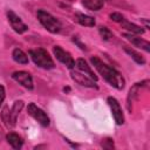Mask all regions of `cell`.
Wrapping results in <instances>:
<instances>
[{
	"label": "cell",
	"instance_id": "6da1fadb",
	"mask_svg": "<svg viewBox=\"0 0 150 150\" xmlns=\"http://www.w3.org/2000/svg\"><path fill=\"white\" fill-rule=\"evenodd\" d=\"M91 64L95 67V69L100 73V75H102V77L114 88L121 90L124 88L125 86V80L124 77L121 75V73H118L115 68L108 66L107 63H104L101 59H98L97 56H94L90 59Z\"/></svg>",
	"mask_w": 150,
	"mask_h": 150
},
{
	"label": "cell",
	"instance_id": "7a4b0ae2",
	"mask_svg": "<svg viewBox=\"0 0 150 150\" xmlns=\"http://www.w3.org/2000/svg\"><path fill=\"white\" fill-rule=\"evenodd\" d=\"M28 53H29V56L32 57L33 62L38 67H40L42 69H47V70L53 69L55 67V63H54L52 56L49 55V53L46 49L36 48V49H30Z\"/></svg>",
	"mask_w": 150,
	"mask_h": 150
},
{
	"label": "cell",
	"instance_id": "3957f363",
	"mask_svg": "<svg viewBox=\"0 0 150 150\" xmlns=\"http://www.w3.org/2000/svg\"><path fill=\"white\" fill-rule=\"evenodd\" d=\"M36 18L39 20V22L50 33L53 34H56L61 30V22L55 18L50 13H48L47 11L45 9H39L36 12Z\"/></svg>",
	"mask_w": 150,
	"mask_h": 150
},
{
	"label": "cell",
	"instance_id": "277c9868",
	"mask_svg": "<svg viewBox=\"0 0 150 150\" xmlns=\"http://www.w3.org/2000/svg\"><path fill=\"white\" fill-rule=\"evenodd\" d=\"M22 108H23V101H15L13 103V107H12L11 110L8 109V107H5L2 109L1 118H2V121H4V123L7 128L15 127L18 116H19L20 111L22 110Z\"/></svg>",
	"mask_w": 150,
	"mask_h": 150
},
{
	"label": "cell",
	"instance_id": "5b68a950",
	"mask_svg": "<svg viewBox=\"0 0 150 150\" xmlns=\"http://www.w3.org/2000/svg\"><path fill=\"white\" fill-rule=\"evenodd\" d=\"M27 112L35 120L38 121L42 127H48L49 125V117L48 115L41 109L39 108L35 103H29L27 107Z\"/></svg>",
	"mask_w": 150,
	"mask_h": 150
},
{
	"label": "cell",
	"instance_id": "8992f818",
	"mask_svg": "<svg viewBox=\"0 0 150 150\" xmlns=\"http://www.w3.org/2000/svg\"><path fill=\"white\" fill-rule=\"evenodd\" d=\"M70 76H71V79H73L76 83H79L80 86L88 87V88H97L95 80H93L91 77H89V76L86 75L84 73L77 70L75 67L71 68V70H70Z\"/></svg>",
	"mask_w": 150,
	"mask_h": 150
},
{
	"label": "cell",
	"instance_id": "52a82bcc",
	"mask_svg": "<svg viewBox=\"0 0 150 150\" xmlns=\"http://www.w3.org/2000/svg\"><path fill=\"white\" fill-rule=\"evenodd\" d=\"M6 15H7V20H8V22H9V25H11V27L13 28V30L15 32V33H18V34H23V33H26L27 30H28V26L20 19V16H18L13 11H7V13H6Z\"/></svg>",
	"mask_w": 150,
	"mask_h": 150
},
{
	"label": "cell",
	"instance_id": "ba28073f",
	"mask_svg": "<svg viewBox=\"0 0 150 150\" xmlns=\"http://www.w3.org/2000/svg\"><path fill=\"white\" fill-rule=\"evenodd\" d=\"M53 53H54L55 57H56L62 64H64V66L68 67L69 69L74 68V66H75V60H74L73 56H71L68 52H66L62 47H60V46H54V47H53Z\"/></svg>",
	"mask_w": 150,
	"mask_h": 150
},
{
	"label": "cell",
	"instance_id": "9c48e42d",
	"mask_svg": "<svg viewBox=\"0 0 150 150\" xmlns=\"http://www.w3.org/2000/svg\"><path fill=\"white\" fill-rule=\"evenodd\" d=\"M107 102H108V105L110 107V110H111V114H112V117H114L116 124L122 125L124 123V115H123V111H122V108H121L118 101L115 97L109 96L107 98Z\"/></svg>",
	"mask_w": 150,
	"mask_h": 150
},
{
	"label": "cell",
	"instance_id": "30bf717a",
	"mask_svg": "<svg viewBox=\"0 0 150 150\" xmlns=\"http://www.w3.org/2000/svg\"><path fill=\"white\" fill-rule=\"evenodd\" d=\"M12 77H13V80H15L19 84H21L22 87H25V88L28 89V90H32V89L34 88L33 77H32V75H30L28 71H25V70L14 71V73L12 74Z\"/></svg>",
	"mask_w": 150,
	"mask_h": 150
},
{
	"label": "cell",
	"instance_id": "8fae6325",
	"mask_svg": "<svg viewBox=\"0 0 150 150\" xmlns=\"http://www.w3.org/2000/svg\"><path fill=\"white\" fill-rule=\"evenodd\" d=\"M148 83H149V81H148V80H144L143 82L136 83V84H134V86L131 87V89L129 90L128 97H127V108H128L129 111H131L132 104H134V102L136 101V98L138 97V91H139V89L143 88V87H145V86H148Z\"/></svg>",
	"mask_w": 150,
	"mask_h": 150
},
{
	"label": "cell",
	"instance_id": "7c38bea8",
	"mask_svg": "<svg viewBox=\"0 0 150 150\" xmlns=\"http://www.w3.org/2000/svg\"><path fill=\"white\" fill-rule=\"evenodd\" d=\"M123 36H124L128 41H130L134 46L144 49L146 53L150 52V42H149V41H146V40L139 38V36H136L135 34H131V33H124Z\"/></svg>",
	"mask_w": 150,
	"mask_h": 150
},
{
	"label": "cell",
	"instance_id": "4fadbf2b",
	"mask_svg": "<svg viewBox=\"0 0 150 150\" xmlns=\"http://www.w3.org/2000/svg\"><path fill=\"white\" fill-rule=\"evenodd\" d=\"M74 67H75L77 70H80V71L84 73L86 75H88L89 77H91L93 80L97 81V76L95 75V73L93 71V69L90 68V66H88V63H87L83 59H77L76 62H75V66H74Z\"/></svg>",
	"mask_w": 150,
	"mask_h": 150
},
{
	"label": "cell",
	"instance_id": "5bb4252c",
	"mask_svg": "<svg viewBox=\"0 0 150 150\" xmlns=\"http://www.w3.org/2000/svg\"><path fill=\"white\" fill-rule=\"evenodd\" d=\"M75 19H76V21L81 26H84V27H94L96 25L95 19L93 16L87 15V14H83V13H76L75 14Z\"/></svg>",
	"mask_w": 150,
	"mask_h": 150
},
{
	"label": "cell",
	"instance_id": "9a60e30c",
	"mask_svg": "<svg viewBox=\"0 0 150 150\" xmlns=\"http://www.w3.org/2000/svg\"><path fill=\"white\" fill-rule=\"evenodd\" d=\"M6 141L8 142V144L13 148V149H21V146L23 145V141H22V138L18 135V134H15V132H9V134H7L6 135Z\"/></svg>",
	"mask_w": 150,
	"mask_h": 150
},
{
	"label": "cell",
	"instance_id": "2e32d148",
	"mask_svg": "<svg viewBox=\"0 0 150 150\" xmlns=\"http://www.w3.org/2000/svg\"><path fill=\"white\" fill-rule=\"evenodd\" d=\"M121 25H122V27L124 28V29H127L129 33H131V34H143L144 33V28L143 27H141V26H137V25H135V23H132V22H130V21H127L125 19L121 22Z\"/></svg>",
	"mask_w": 150,
	"mask_h": 150
},
{
	"label": "cell",
	"instance_id": "e0dca14e",
	"mask_svg": "<svg viewBox=\"0 0 150 150\" xmlns=\"http://www.w3.org/2000/svg\"><path fill=\"white\" fill-rule=\"evenodd\" d=\"M123 49H124V52L137 63V64H141V66H143L144 63H145V59L139 54V53H137L135 49H132V48H130V47H127V46H124L123 47Z\"/></svg>",
	"mask_w": 150,
	"mask_h": 150
},
{
	"label": "cell",
	"instance_id": "ac0fdd59",
	"mask_svg": "<svg viewBox=\"0 0 150 150\" xmlns=\"http://www.w3.org/2000/svg\"><path fill=\"white\" fill-rule=\"evenodd\" d=\"M12 57L18 63H21V64H27L28 63V56H27V54L23 50H21L20 48H15L13 50Z\"/></svg>",
	"mask_w": 150,
	"mask_h": 150
},
{
	"label": "cell",
	"instance_id": "d6986e66",
	"mask_svg": "<svg viewBox=\"0 0 150 150\" xmlns=\"http://www.w3.org/2000/svg\"><path fill=\"white\" fill-rule=\"evenodd\" d=\"M82 4L87 9L100 11L104 5V0H82Z\"/></svg>",
	"mask_w": 150,
	"mask_h": 150
},
{
	"label": "cell",
	"instance_id": "ffe728a7",
	"mask_svg": "<svg viewBox=\"0 0 150 150\" xmlns=\"http://www.w3.org/2000/svg\"><path fill=\"white\" fill-rule=\"evenodd\" d=\"M98 33H100V35H101V38L104 40V41H109L114 35H112V32L108 28V27H100V29H98Z\"/></svg>",
	"mask_w": 150,
	"mask_h": 150
},
{
	"label": "cell",
	"instance_id": "44dd1931",
	"mask_svg": "<svg viewBox=\"0 0 150 150\" xmlns=\"http://www.w3.org/2000/svg\"><path fill=\"white\" fill-rule=\"evenodd\" d=\"M110 19L112 20V21H115V22H122L123 20H124V16L121 14V13H118V12H112V13H110Z\"/></svg>",
	"mask_w": 150,
	"mask_h": 150
},
{
	"label": "cell",
	"instance_id": "7402d4cb",
	"mask_svg": "<svg viewBox=\"0 0 150 150\" xmlns=\"http://www.w3.org/2000/svg\"><path fill=\"white\" fill-rule=\"evenodd\" d=\"M101 145H102V148H104V149H112V148H114V141H112L111 138H105V139L101 143Z\"/></svg>",
	"mask_w": 150,
	"mask_h": 150
},
{
	"label": "cell",
	"instance_id": "603a6c76",
	"mask_svg": "<svg viewBox=\"0 0 150 150\" xmlns=\"http://www.w3.org/2000/svg\"><path fill=\"white\" fill-rule=\"evenodd\" d=\"M5 97H6V90H5V87L2 84H0V107L2 105L4 101H5Z\"/></svg>",
	"mask_w": 150,
	"mask_h": 150
},
{
	"label": "cell",
	"instance_id": "cb8c5ba5",
	"mask_svg": "<svg viewBox=\"0 0 150 150\" xmlns=\"http://www.w3.org/2000/svg\"><path fill=\"white\" fill-rule=\"evenodd\" d=\"M73 41H74V42H75V43H76V45H77L82 50H86V49H87V48H86V45H84V43H82V42L80 41L79 36H73Z\"/></svg>",
	"mask_w": 150,
	"mask_h": 150
},
{
	"label": "cell",
	"instance_id": "d4e9b609",
	"mask_svg": "<svg viewBox=\"0 0 150 150\" xmlns=\"http://www.w3.org/2000/svg\"><path fill=\"white\" fill-rule=\"evenodd\" d=\"M68 1H73V0H68Z\"/></svg>",
	"mask_w": 150,
	"mask_h": 150
}]
</instances>
